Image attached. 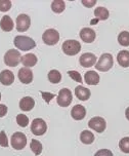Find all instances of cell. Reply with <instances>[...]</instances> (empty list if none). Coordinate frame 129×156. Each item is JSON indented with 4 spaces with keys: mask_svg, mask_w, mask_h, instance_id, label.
Segmentation results:
<instances>
[{
    "mask_svg": "<svg viewBox=\"0 0 129 156\" xmlns=\"http://www.w3.org/2000/svg\"><path fill=\"white\" fill-rule=\"evenodd\" d=\"M13 43H15L16 48L21 49L23 51H28L30 49H33L36 46V42L32 38L23 35L16 36L15 40H13Z\"/></svg>",
    "mask_w": 129,
    "mask_h": 156,
    "instance_id": "cell-1",
    "label": "cell"
},
{
    "mask_svg": "<svg viewBox=\"0 0 129 156\" xmlns=\"http://www.w3.org/2000/svg\"><path fill=\"white\" fill-rule=\"evenodd\" d=\"M114 65V60L113 55L111 54H103L100 55L99 60L97 61V63L95 64V68L96 70L100 72H106L113 67Z\"/></svg>",
    "mask_w": 129,
    "mask_h": 156,
    "instance_id": "cell-2",
    "label": "cell"
},
{
    "mask_svg": "<svg viewBox=\"0 0 129 156\" xmlns=\"http://www.w3.org/2000/svg\"><path fill=\"white\" fill-rule=\"evenodd\" d=\"M61 48H63V51L67 55H76L81 51V44L77 40L69 39V40H66L63 43Z\"/></svg>",
    "mask_w": 129,
    "mask_h": 156,
    "instance_id": "cell-3",
    "label": "cell"
},
{
    "mask_svg": "<svg viewBox=\"0 0 129 156\" xmlns=\"http://www.w3.org/2000/svg\"><path fill=\"white\" fill-rule=\"evenodd\" d=\"M22 61L21 54L16 49H9L4 55V63L5 65L9 67H16L18 66L19 62Z\"/></svg>",
    "mask_w": 129,
    "mask_h": 156,
    "instance_id": "cell-4",
    "label": "cell"
},
{
    "mask_svg": "<svg viewBox=\"0 0 129 156\" xmlns=\"http://www.w3.org/2000/svg\"><path fill=\"white\" fill-rule=\"evenodd\" d=\"M42 40L46 45H54L60 40V33L54 29H48L42 35Z\"/></svg>",
    "mask_w": 129,
    "mask_h": 156,
    "instance_id": "cell-5",
    "label": "cell"
},
{
    "mask_svg": "<svg viewBox=\"0 0 129 156\" xmlns=\"http://www.w3.org/2000/svg\"><path fill=\"white\" fill-rule=\"evenodd\" d=\"M12 146L13 149L16 150H22L26 147L27 145V136L24 135L23 133H15L12 136Z\"/></svg>",
    "mask_w": 129,
    "mask_h": 156,
    "instance_id": "cell-6",
    "label": "cell"
},
{
    "mask_svg": "<svg viewBox=\"0 0 129 156\" xmlns=\"http://www.w3.org/2000/svg\"><path fill=\"white\" fill-rule=\"evenodd\" d=\"M73 96H72V91L69 88H61L58 93V104L61 107H68V106L72 103Z\"/></svg>",
    "mask_w": 129,
    "mask_h": 156,
    "instance_id": "cell-7",
    "label": "cell"
},
{
    "mask_svg": "<svg viewBox=\"0 0 129 156\" xmlns=\"http://www.w3.org/2000/svg\"><path fill=\"white\" fill-rule=\"evenodd\" d=\"M47 130V124L46 122L41 118H35L32 121L31 125V132L34 133L35 136H42L46 133Z\"/></svg>",
    "mask_w": 129,
    "mask_h": 156,
    "instance_id": "cell-8",
    "label": "cell"
},
{
    "mask_svg": "<svg viewBox=\"0 0 129 156\" xmlns=\"http://www.w3.org/2000/svg\"><path fill=\"white\" fill-rule=\"evenodd\" d=\"M88 126L97 133H103L106 127V122L103 117L95 116L88 121Z\"/></svg>",
    "mask_w": 129,
    "mask_h": 156,
    "instance_id": "cell-9",
    "label": "cell"
},
{
    "mask_svg": "<svg viewBox=\"0 0 129 156\" xmlns=\"http://www.w3.org/2000/svg\"><path fill=\"white\" fill-rule=\"evenodd\" d=\"M31 25V19L28 15L21 13L16 18V30L19 32H25L30 28Z\"/></svg>",
    "mask_w": 129,
    "mask_h": 156,
    "instance_id": "cell-10",
    "label": "cell"
},
{
    "mask_svg": "<svg viewBox=\"0 0 129 156\" xmlns=\"http://www.w3.org/2000/svg\"><path fill=\"white\" fill-rule=\"evenodd\" d=\"M79 63L84 68H89V67L95 65V63H96V57H95V55L91 54V52H85V54H83L80 57Z\"/></svg>",
    "mask_w": 129,
    "mask_h": 156,
    "instance_id": "cell-11",
    "label": "cell"
},
{
    "mask_svg": "<svg viewBox=\"0 0 129 156\" xmlns=\"http://www.w3.org/2000/svg\"><path fill=\"white\" fill-rule=\"evenodd\" d=\"M18 76H19V81L22 83H24V84H29V83L33 81V73H32V71H31V69L27 68V67L19 69Z\"/></svg>",
    "mask_w": 129,
    "mask_h": 156,
    "instance_id": "cell-12",
    "label": "cell"
},
{
    "mask_svg": "<svg viewBox=\"0 0 129 156\" xmlns=\"http://www.w3.org/2000/svg\"><path fill=\"white\" fill-rule=\"evenodd\" d=\"M95 37H96V34L91 28H83L80 31V38L85 43H92Z\"/></svg>",
    "mask_w": 129,
    "mask_h": 156,
    "instance_id": "cell-13",
    "label": "cell"
},
{
    "mask_svg": "<svg viewBox=\"0 0 129 156\" xmlns=\"http://www.w3.org/2000/svg\"><path fill=\"white\" fill-rule=\"evenodd\" d=\"M71 115L75 120H82L86 116V109L82 105H75L71 111Z\"/></svg>",
    "mask_w": 129,
    "mask_h": 156,
    "instance_id": "cell-14",
    "label": "cell"
},
{
    "mask_svg": "<svg viewBox=\"0 0 129 156\" xmlns=\"http://www.w3.org/2000/svg\"><path fill=\"white\" fill-rule=\"evenodd\" d=\"M15 81V75L12 71L3 70L0 73V82L5 86L12 85Z\"/></svg>",
    "mask_w": 129,
    "mask_h": 156,
    "instance_id": "cell-15",
    "label": "cell"
},
{
    "mask_svg": "<svg viewBox=\"0 0 129 156\" xmlns=\"http://www.w3.org/2000/svg\"><path fill=\"white\" fill-rule=\"evenodd\" d=\"M75 96L81 101H87L91 96V93L88 88L84 87L82 85H78L75 88Z\"/></svg>",
    "mask_w": 129,
    "mask_h": 156,
    "instance_id": "cell-16",
    "label": "cell"
},
{
    "mask_svg": "<svg viewBox=\"0 0 129 156\" xmlns=\"http://www.w3.org/2000/svg\"><path fill=\"white\" fill-rule=\"evenodd\" d=\"M84 80L89 85H97L99 83V75L95 71H88L84 75Z\"/></svg>",
    "mask_w": 129,
    "mask_h": 156,
    "instance_id": "cell-17",
    "label": "cell"
},
{
    "mask_svg": "<svg viewBox=\"0 0 129 156\" xmlns=\"http://www.w3.org/2000/svg\"><path fill=\"white\" fill-rule=\"evenodd\" d=\"M35 106V101L31 97H25L19 101V109L23 111H31Z\"/></svg>",
    "mask_w": 129,
    "mask_h": 156,
    "instance_id": "cell-18",
    "label": "cell"
},
{
    "mask_svg": "<svg viewBox=\"0 0 129 156\" xmlns=\"http://www.w3.org/2000/svg\"><path fill=\"white\" fill-rule=\"evenodd\" d=\"M117 61L118 64L123 68L129 67V51H121L118 52L117 55Z\"/></svg>",
    "mask_w": 129,
    "mask_h": 156,
    "instance_id": "cell-19",
    "label": "cell"
},
{
    "mask_svg": "<svg viewBox=\"0 0 129 156\" xmlns=\"http://www.w3.org/2000/svg\"><path fill=\"white\" fill-rule=\"evenodd\" d=\"M0 27L5 32H10L13 29V21L9 16H3L0 21Z\"/></svg>",
    "mask_w": 129,
    "mask_h": 156,
    "instance_id": "cell-20",
    "label": "cell"
},
{
    "mask_svg": "<svg viewBox=\"0 0 129 156\" xmlns=\"http://www.w3.org/2000/svg\"><path fill=\"white\" fill-rule=\"evenodd\" d=\"M38 58L34 54H27L25 55L24 57H22V61L24 66H26L27 68H30V67H33L37 64Z\"/></svg>",
    "mask_w": 129,
    "mask_h": 156,
    "instance_id": "cell-21",
    "label": "cell"
},
{
    "mask_svg": "<svg viewBox=\"0 0 129 156\" xmlns=\"http://www.w3.org/2000/svg\"><path fill=\"white\" fill-rule=\"evenodd\" d=\"M94 16L97 21H99V20H100V21H106V20L109 19L110 12H109V10L106 9V7L99 6L94 9Z\"/></svg>",
    "mask_w": 129,
    "mask_h": 156,
    "instance_id": "cell-22",
    "label": "cell"
},
{
    "mask_svg": "<svg viewBox=\"0 0 129 156\" xmlns=\"http://www.w3.org/2000/svg\"><path fill=\"white\" fill-rule=\"evenodd\" d=\"M80 140L83 144L90 145L94 142V135L89 130H83L80 135Z\"/></svg>",
    "mask_w": 129,
    "mask_h": 156,
    "instance_id": "cell-23",
    "label": "cell"
},
{
    "mask_svg": "<svg viewBox=\"0 0 129 156\" xmlns=\"http://www.w3.org/2000/svg\"><path fill=\"white\" fill-rule=\"evenodd\" d=\"M66 8V4H64V0H54L51 3V9L53 12L55 13H61L63 12Z\"/></svg>",
    "mask_w": 129,
    "mask_h": 156,
    "instance_id": "cell-24",
    "label": "cell"
},
{
    "mask_svg": "<svg viewBox=\"0 0 129 156\" xmlns=\"http://www.w3.org/2000/svg\"><path fill=\"white\" fill-rule=\"evenodd\" d=\"M48 80L53 84H58L61 80V74L58 70H51L48 73Z\"/></svg>",
    "mask_w": 129,
    "mask_h": 156,
    "instance_id": "cell-25",
    "label": "cell"
},
{
    "mask_svg": "<svg viewBox=\"0 0 129 156\" xmlns=\"http://www.w3.org/2000/svg\"><path fill=\"white\" fill-rule=\"evenodd\" d=\"M118 42L122 46H129V32L123 31L118 35Z\"/></svg>",
    "mask_w": 129,
    "mask_h": 156,
    "instance_id": "cell-26",
    "label": "cell"
},
{
    "mask_svg": "<svg viewBox=\"0 0 129 156\" xmlns=\"http://www.w3.org/2000/svg\"><path fill=\"white\" fill-rule=\"evenodd\" d=\"M30 148L35 155H40L42 152V144L38 140H32L30 144Z\"/></svg>",
    "mask_w": 129,
    "mask_h": 156,
    "instance_id": "cell-27",
    "label": "cell"
},
{
    "mask_svg": "<svg viewBox=\"0 0 129 156\" xmlns=\"http://www.w3.org/2000/svg\"><path fill=\"white\" fill-rule=\"evenodd\" d=\"M119 148L123 153L129 154V136L122 138L119 142Z\"/></svg>",
    "mask_w": 129,
    "mask_h": 156,
    "instance_id": "cell-28",
    "label": "cell"
},
{
    "mask_svg": "<svg viewBox=\"0 0 129 156\" xmlns=\"http://www.w3.org/2000/svg\"><path fill=\"white\" fill-rule=\"evenodd\" d=\"M16 122L21 127H26L29 124V118L24 114H19L16 115Z\"/></svg>",
    "mask_w": 129,
    "mask_h": 156,
    "instance_id": "cell-29",
    "label": "cell"
},
{
    "mask_svg": "<svg viewBox=\"0 0 129 156\" xmlns=\"http://www.w3.org/2000/svg\"><path fill=\"white\" fill-rule=\"evenodd\" d=\"M12 7V1L9 0H0V12H8Z\"/></svg>",
    "mask_w": 129,
    "mask_h": 156,
    "instance_id": "cell-30",
    "label": "cell"
},
{
    "mask_svg": "<svg viewBox=\"0 0 129 156\" xmlns=\"http://www.w3.org/2000/svg\"><path fill=\"white\" fill-rule=\"evenodd\" d=\"M68 74H69V76L71 77L73 80H75L76 82L82 83V77H81V74L79 73V72H77V71H69Z\"/></svg>",
    "mask_w": 129,
    "mask_h": 156,
    "instance_id": "cell-31",
    "label": "cell"
},
{
    "mask_svg": "<svg viewBox=\"0 0 129 156\" xmlns=\"http://www.w3.org/2000/svg\"><path fill=\"white\" fill-rule=\"evenodd\" d=\"M0 146L8 147L7 136H6V133H5L4 130H1V132H0Z\"/></svg>",
    "mask_w": 129,
    "mask_h": 156,
    "instance_id": "cell-32",
    "label": "cell"
},
{
    "mask_svg": "<svg viewBox=\"0 0 129 156\" xmlns=\"http://www.w3.org/2000/svg\"><path fill=\"white\" fill-rule=\"evenodd\" d=\"M94 156H113V153L109 149H100L95 153Z\"/></svg>",
    "mask_w": 129,
    "mask_h": 156,
    "instance_id": "cell-33",
    "label": "cell"
},
{
    "mask_svg": "<svg viewBox=\"0 0 129 156\" xmlns=\"http://www.w3.org/2000/svg\"><path fill=\"white\" fill-rule=\"evenodd\" d=\"M41 94H42V97H43L44 101H45L46 103H49L50 101H51V99H53V98L55 97L54 94H52L50 93H44V91H42Z\"/></svg>",
    "mask_w": 129,
    "mask_h": 156,
    "instance_id": "cell-34",
    "label": "cell"
},
{
    "mask_svg": "<svg viewBox=\"0 0 129 156\" xmlns=\"http://www.w3.org/2000/svg\"><path fill=\"white\" fill-rule=\"evenodd\" d=\"M95 3H96L95 0H89V1L88 0H82V4L86 7H92L93 5H95Z\"/></svg>",
    "mask_w": 129,
    "mask_h": 156,
    "instance_id": "cell-35",
    "label": "cell"
},
{
    "mask_svg": "<svg viewBox=\"0 0 129 156\" xmlns=\"http://www.w3.org/2000/svg\"><path fill=\"white\" fill-rule=\"evenodd\" d=\"M7 113V107L4 104H0V117H3Z\"/></svg>",
    "mask_w": 129,
    "mask_h": 156,
    "instance_id": "cell-36",
    "label": "cell"
},
{
    "mask_svg": "<svg viewBox=\"0 0 129 156\" xmlns=\"http://www.w3.org/2000/svg\"><path fill=\"white\" fill-rule=\"evenodd\" d=\"M125 116H126V118H127V120H129V107L125 111Z\"/></svg>",
    "mask_w": 129,
    "mask_h": 156,
    "instance_id": "cell-37",
    "label": "cell"
},
{
    "mask_svg": "<svg viewBox=\"0 0 129 156\" xmlns=\"http://www.w3.org/2000/svg\"><path fill=\"white\" fill-rule=\"evenodd\" d=\"M0 100H1V93H0Z\"/></svg>",
    "mask_w": 129,
    "mask_h": 156,
    "instance_id": "cell-38",
    "label": "cell"
}]
</instances>
